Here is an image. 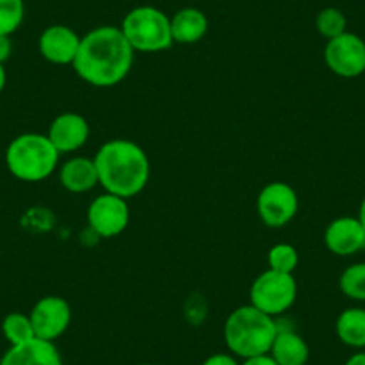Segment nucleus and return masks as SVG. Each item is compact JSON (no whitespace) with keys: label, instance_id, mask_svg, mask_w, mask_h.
I'll use <instances>...</instances> for the list:
<instances>
[{"label":"nucleus","instance_id":"1","mask_svg":"<svg viewBox=\"0 0 365 365\" xmlns=\"http://www.w3.org/2000/svg\"><path fill=\"white\" fill-rule=\"evenodd\" d=\"M135 51L120 27L101 26L81 38L79 52L72 66L84 83L97 88H111L131 72Z\"/></svg>","mask_w":365,"mask_h":365},{"label":"nucleus","instance_id":"2","mask_svg":"<svg viewBox=\"0 0 365 365\" xmlns=\"http://www.w3.org/2000/svg\"><path fill=\"white\" fill-rule=\"evenodd\" d=\"M99 185L108 194L131 199L147 187L150 163L145 150L131 140H110L97 150L96 158Z\"/></svg>","mask_w":365,"mask_h":365},{"label":"nucleus","instance_id":"3","mask_svg":"<svg viewBox=\"0 0 365 365\" xmlns=\"http://www.w3.org/2000/svg\"><path fill=\"white\" fill-rule=\"evenodd\" d=\"M278 329L274 317L263 314L252 304H245L227 315L224 340L233 356L245 360L269 353Z\"/></svg>","mask_w":365,"mask_h":365},{"label":"nucleus","instance_id":"4","mask_svg":"<svg viewBox=\"0 0 365 365\" xmlns=\"http://www.w3.org/2000/svg\"><path fill=\"white\" fill-rule=\"evenodd\" d=\"M59 156L47 135L24 133L6 149V167L20 181L40 182L54 174Z\"/></svg>","mask_w":365,"mask_h":365},{"label":"nucleus","instance_id":"5","mask_svg":"<svg viewBox=\"0 0 365 365\" xmlns=\"http://www.w3.org/2000/svg\"><path fill=\"white\" fill-rule=\"evenodd\" d=\"M120 29L135 52L154 54L174 45L170 19L154 6H138L131 9L122 20Z\"/></svg>","mask_w":365,"mask_h":365},{"label":"nucleus","instance_id":"6","mask_svg":"<svg viewBox=\"0 0 365 365\" xmlns=\"http://www.w3.org/2000/svg\"><path fill=\"white\" fill-rule=\"evenodd\" d=\"M249 299V304L270 317L285 314L297 299V283L294 274L267 269L252 282Z\"/></svg>","mask_w":365,"mask_h":365},{"label":"nucleus","instance_id":"7","mask_svg":"<svg viewBox=\"0 0 365 365\" xmlns=\"http://www.w3.org/2000/svg\"><path fill=\"white\" fill-rule=\"evenodd\" d=\"M258 215L265 226L279 230L287 226L299 210V197L290 185L283 181L269 182L262 188L256 201Z\"/></svg>","mask_w":365,"mask_h":365},{"label":"nucleus","instance_id":"8","mask_svg":"<svg viewBox=\"0 0 365 365\" xmlns=\"http://www.w3.org/2000/svg\"><path fill=\"white\" fill-rule=\"evenodd\" d=\"M129 205L128 199L113 194L97 195L88 206V224L91 231L103 238H113L124 233L129 226Z\"/></svg>","mask_w":365,"mask_h":365},{"label":"nucleus","instance_id":"9","mask_svg":"<svg viewBox=\"0 0 365 365\" xmlns=\"http://www.w3.org/2000/svg\"><path fill=\"white\" fill-rule=\"evenodd\" d=\"M324 61L335 76L353 79L365 72V41L354 33H344L328 40Z\"/></svg>","mask_w":365,"mask_h":365},{"label":"nucleus","instance_id":"10","mask_svg":"<svg viewBox=\"0 0 365 365\" xmlns=\"http://www.w3.org/2000/svg\"><path fill=\"white\" fill-rule=\"evenodd\" d=\"M36 339L54 342L68 329L72 322V308L68 301L59 296H45L38 301L29 314Z\"/></svg>","mask_w":365,"mask_h":365},{"label":"nucleus","instance_id":"11","mask_svg":"<svg viewBox=\"0 0 365 365\" xmlns=\"http://www.w3.org/2000/svg\"><path fill=\"white\" fill-rule=\"evenodd\" d=\"M81 36L68 26H56L47 27L40 34L38 40V48L43 59H47L52 65H72L79 52Z\"/></svg>","mask_w":365,"mask_h":365},{"label":"nucleus","instance_id":"12","mask_svg":"<svg viewBox=\"0 0 365 365\" xmlns=\"http://www.w3.org/2000/svg\"><path fill=\"white\" fill-rule=\"evenodd\" d=\"M47 136L59 154L76 153L90 138V125L83 115L61 113L51 122Z\"/></svg>","mask_w":365,"mask_h":365},{"label":"nucleus","instance_id":"13","mask_svg":"<svg viewBox=\"0 0 365 365\" xmlns=\"http://www.w3.org/2000/svg\"><path fill=\"white\" fill-rule=\"evenodd\" d=\"M324 244L333 255L351 256L365 249V230L358 217H340L324 231Z\"/></svg>","mask_w":365,"mask_h":365},{"label":"nucleus","instance_id":"14","mask_svg":"<svg viewBox=\"0 0 365 365\" xmlns=\"http://www.w3.org/2000/svg\"><path fill=\"white\" fill-rule=\"evenodd\" d=\"M0 365H63V360L54 342L33 339L9 347L0 358Z\"/></svg>","mask_w":365,"mask_h":365},{"label":"nucleus","instance_id":"15","mask_svg":"<svg viewBox=\"0 0 365 365\" xmlns=\"http://www.w3.org/2000/svg\"><path fill=\"white\" fill-rule=\"evenodd\" d=\"M59 182L65 190L72 194H84V192L93 190L99 185L96 161L83 156L70 158L59 168Z\"/></svg>","mask_w":365,"mask_h":365},{"label":"nucleus","instance_id":"16","mask_svg":"<svg viewBox=\"0 0 365 365\" xmlns=\"http://www.w3.org/2000/svg\"><path fill=\"white\" fill-rule=\"evenodd\" d=\"M208 16L197 8H182L170 16V31L174 43L194 45L208 33Z\"/></svg>","mask_w":365,"mask_h":365},{"label":"nucleus","instance_id":"17","mask_svg":"<svg viewBox=\"0 0 365 365\" xmlns=\"http://www.w3.org/2000/svg\"><path fill=\"white\" fill-rule=\"evenodd\" d=\"M269 354L278 365H307L310 347L299 333L292 329H278Z\"/></svg>","mask_w":365,"mask_h":365},{"label":"nucleus","instance_id":"18","mask_svg":"<svg viewBox=\"0 0 365 365\" xmlns=\"http://www.w3.org/2000/svg\"><path fill=\"white\" fill-rule=\"evenodd\" d=\"M335 331L340 342L354 349H365V308H346L336 317Z\"/></svg>","mask_w":365,"mask_h":365},{"label":"nucleus","instance_id":"19","mask_svg":"<svg viewBox=\"0 0 365 365\" xmlns=\"http://www.w3.org/2000/svg\"><path fill=\"white\" fill-rule=\"evenodd\" d=\"M2 333H4L9 346H20V344L36 339L31 317L22 312H11V314L6 315L4 321H2Z\"/></svg>","mask_w":365,"mask_h":365},{"label":"nucleus","instance_id":"20","mask_svg":"<svg viewBox=\"0 0 365 365\" xmlns=\"http://www.w3.org/2000/svg\"><path fill=\"white\" fill-rule=\"evenodd\" d=\"M340 292L353 301H365V262L347 267L339 279Z\"/></svg>","mask_w":365,"mask_h":365},{"label":"nucleus","instance_id":"21","mask_svg":"<svg viewBox=\"0 0 365 365\" xmlns=\"http://www.w3.org/2000/svg\"><path fill=\"white\" fill-rule=\"evenodd\" d=\"M26 19L24 0H0V34L13 36Z\"/></svg>","mask_w":365,"mask_h":365},{"label":"nucleus","instance_id":"22","mask_svg":"<svg viewBox=\"0 0 365 365\" xmlns=\"http://www.w3.org/2000/svg\"><path fill=\"white\" fill-rule=\"evenodd\" d=\"M315 27H317L321 36H324L326 40H333V38L346 33L347 19L340 9L324 8L322 11H319L317 19H315Z\"/></svg>","mask_w":365,"mask_h":365},{"label":"nucleus","instance_id":"23","mask_svg":"<svg viewBox=\"0 0 365 365\" xmlns=\"http://www.w3.org/2000/svg\"><path fill=\"white\" fill-rule=\"evenodd\" d=\"M267 262H269V269L294 274V270L299 265V252L290 244H276L270 247L269 255H267Z\"/></svg>","mask_w":365,"mask_h":365},{"label":"nucleus","instance_id":"24","mask_svg":"<svg viewBox=\"0 0 365 365\" xmlns=\"http://www.w3.org/2000/svg\"><path fill=\"white\" fill-rule=\"evenodd\" d=\"M202 365H240V361L237 360V356L226 353H215L212 356L206 358L202 361Z\"/></svg>","mask_w":365,"mask_h":365},{"label":"nucleus","instance_id":"25","mask_svg":"<svg viewBox=\"0 0 365 365\" xmlns=\"http://www.w3.org/2000/svg\"><path fill=\"white\" fill-rule=\"evenodd\" d=\"M13 54V41L11 36H4V34H0V63L4 65Z\"/></svg>","mask_w":365,"mask_h":365},{"label":"nucleus","instance_id":"26","mask_svg":"<svg viewBox=\"0 0 365 365\" xmlns=\"http://www.w3.org/2000/svg\"><path fill=\"white\" fill-rule=\"evenodd\" d=\"M240 365H278V364H276L274 358L267 353V354H259V356L245 358V360H242Z\"/></svg>","mask_w":365,"mask_h":365},{"label":"nucleus","instance_id":"27","mask_svg":"<svg viewBox=\"0 0 365 365\" xmlns=\"http://www.w3.org/2000/svg\"><path fill=\"white\" fill-rule=\"evenodd\" d=\"M344 365H365V351H358L353 356H349Z\"/></svg>","mask_w":365,"mask_h":365},{"label":"nucleus","instance_id":"28","mask_svg":"<svg viewBox=\"0 0 365 365\" xmlns=\"http://www.w3.org/2000/svg\"><path fill=\"white\" fill-rule=\"evenodd\" d=\"M6 83H8V73H6L4 65H2V63H0V93H2V91H4Z\"/></svg>","mask_w":365,"mask_h":365},{"label":"nucleus","instance_id":"29","mask_svg":"<svg viewBox=\"0 0 365 365\" xmlns=\"http://www.w3.org/2000/svg\"><path fill=\"white\" fill-rule=\"evenodd\" d=\"M358 220H360L361 226H364V230H365V197L361 199V202H360V210H358Z\"/></svg>","mask_w":365,"mask_h":365},{"label":"nucleus","instance_id":"30","mask_svg":"<svg viewBox=\"0 0 365 365\" xmlns=\"http://www.w3.org/2000/svg\"><path fill=\"white\" fill-rule=\"evenodd\" d=\"M140 365H154V364H140Z\"/></svg>","mask_w":365,"mask_h":365}]
</instances>
